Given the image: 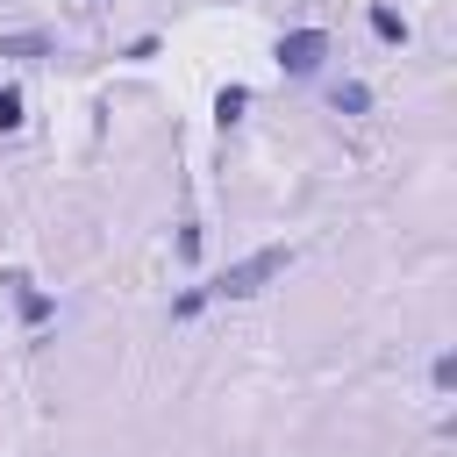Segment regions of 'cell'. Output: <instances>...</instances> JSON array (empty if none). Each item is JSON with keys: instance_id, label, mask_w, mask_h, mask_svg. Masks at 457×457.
Wrapping results in <instances>:
<instances>
[{"instance_id": "6", "label": "cell", "mask_w": 457, "mask_h": 457, "mask_svg": "<svg viewBox=\"0 0 457 457\" xmlns=\"http://www.w3.org/2000/svg\"><path fill=\"white\" fill-rule=\"evenodd\" d=\"M328 100H336V114H364V107H371V86H364V79H343Z\"/></svg>"}, {"instance_id": "8", "label": "cell", "mask_w": 457, "mask_h": 457, "mask_svg": "<svg viewBox=\"0 0 457 457\" xmlns=\"http://www.w3.org/2000/svg\"><path fill=\"white\" fill-rule=\"evenodd\" d=\"M207 300H214V293H207V286H200V293H179V300H171V321H193V314H200V307H207Z\"/></svg>"}, {"instance_id": "7", "label": "cell", "mask_w": 457, "mask_h": 457, "mask_svg": "<svg viewBox=\"0 0 457 457\" xmlns=\"http://www.w3.org/2000/svg\"><path fill=\"white\" fill-rule=\"evenodd\" d=\"M0 57H50V36L29 29V36H0Z\"/></svg>"}, {"instance_id": "4", "label": "cell", "mask_w": 457, "mask_h": 457, "mask_svg": "<svg viewBox=\"0 0 457 457\" xmlns=\"http://www.w3.org/2000/svg\"><path fill=\"white\" fill-rule=\"evenodd\" d=\"M243 107H250V86H221V93H214V121H221V129H236Z\"/></svg>"}, {"instance_id": "5", "label": "cell", "mask_w": 457, "mask_h": 457, "mask_svg": "<svg viewBox=\"0 0 457 457\" xmlns=\"http://www.w3.org/2000/svg\"><path fill=\"white\" fill-rule=\"evenodd\" d=\"M371 36H378V43H407V21H400L386 0H371Z\"/></svg>"}, {"instance_id": "1", "label": "cell", "mask_w": 457, "mask_h": 457, "mask_svg": "<svg viewBox=\"0 0 457 457\" xmlns=\"http://www.w3.org/2000/svg\"><path fill=\"white\" fill-rule=\"evenodd\" d=\"M286 264H293V250H286V243H271V250H257V257L228 264V271H221V278H214L207 293H214V300H250V293H264V286H271V278H278Z\"/></svg>"}, {"instance_id": "10", "label": "cell", "mask_w": 457, "mask_h": 457, "mask_svg": "<svg viewBox=\"0 0 457 457\" xmlns=\"http://www.w3.org/2000/svg\"><path fill=\"white\" fill-rule=\"evenodd\" d=\"M428 378H436V393H450V386H457V357H436V371H428Z\"/></svg>"}, {"instance_id": "2", "label": "cell", "mask_w": 457, "mask_h": 457, "mask_svg": "<svg viewBox=\"0 0 457 457\" xmlns=\"http://www.w3.org/2000/svg\"><path fill=\"white\" fill-rule=\"evenodd\" d=\"M271 57H278V71H286V79H314V71H321V57H328V29H286Z\"/></svg>"}, {"instance_id": "3", "label": "cell", "mask_w": 457, "mask_h": 457, "mask_svg": "<svg viewBox=\"0 0 457 457\" xmlns=\"http://www.w3.org/2000/svg\"><path fill=\"white\" fill-rule=\"evenodd\" d=\"M0 286H14V307H21V321H29V328H43V321L57 314V300H50V293H36L21 271H0Z\"/></svg>"}, {"instance_id": "9", "label": "cell", "mask_w": 457, "mask_h": 457, "mask_svg": "<svg viewBox=\"0 0 457 457\" xmlns=\"http://www.w3.org/2000/svg\"><path fill=\"white\" fill-rule=\"evenodd\" d=\"M0 129H21V93L0 86Z\"/></svg>"}]
</instances>
